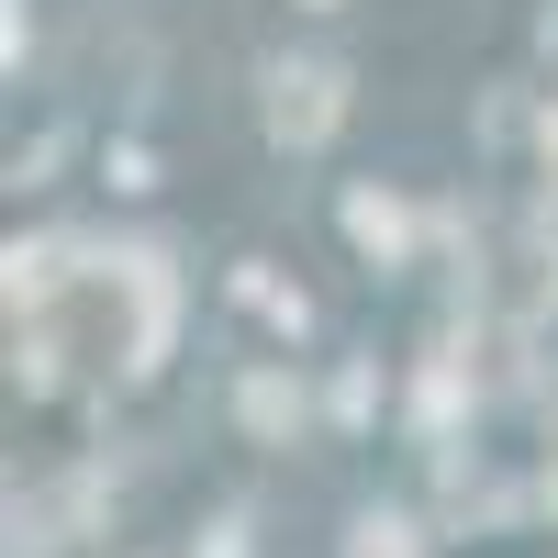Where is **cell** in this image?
<instances>
[{
  "mask_svg": "<svg viewBox=\"0 0 558 558\" xmlns=\"http://www.w3.org/2000/svg\"><path fill=\"white\" fill-rule=\"evenodd\" d=\"M336 123H347V78L324 57H279L268 68V134H279V146H324Z\"/></svg>",
  "mask_w": 558,
  "mask_h": 558,
  "instance_id": "6da1fadb",
  "label": "cell"
},
{
  "mask_svg": "<svg viewBox=\"0 0 558 558\" xmlns=\"http://www.w3.org/2000/svg\"><path fill=\"white\" fill-rule=\"evenodd\" d=\"M547 502H558V481H547Z\"/></svg>",
  "mask_w": 558,
  "mask_h": 558,
  "instance_id": "9c48e42d",
  "label": "cell"
},
{
  "mask_svg": "<svg viewBox=\"0 0 558 558\" xmlns=\"http://www.w3.org/2000/svg\"><path fill=\"white\" fill-rule=\"evenodd\" d=\"M235 402H246V425H257V436H291V425H302V391L279 380V368H257V380H246Z\"/></svg>",
  "mask_w": 558,
  "mask_h": 558,
  "instance_id": "3957f363",
  "label": "cell"
},
{
  "mask_svg": "<svg viewBox=\"0 0 558 558\" xmlns=\"http://www.w3.org/2000/svg\"><path fill=\"white\" fill-rule=\"evenodd\" d=\"M425 425H436V436L458 425V347H447V357L425 368Z\"/></svg>",
  "mask_w": 558,
  "mask_h": 558,
  "instance_id": "5b68a950",
  "label": "cell"
},
{
  "mask_svg": "<svg viewBox=\"0 0 558 558\" xmlns=\"http://www.w3.org/2000/svg\"><path fill=\"white\" fill-rule=\"evenodd\" d=\"M347 558H413V525H402V514H357Z\"/></svg>",
  "mask_w": 558,
  "mask_h": 558,
  "instance_id": "277c9868",
  "label": "cell"
},
{
  "mask_svg": "<svg viewBox=\"0 0 558 558\" xmlns=\"http://www.w3.org/2000/svg\"><path fill=\"white\" fill-rule=\"evenodd\" d=\"M547 168H558V112H547Z\"/></svg>",
  "mask_w": 558,
  "mask_h": 558,
  "instance_id": "52a82bcc",
  "label": "cell"
},
{
  "mask_svg": "<svg viewBox=\"0 0 558 558\" xmlns=\"http://www.w3.org/2000/svg\"><path fill=\"white\" fill-rule=\"evenodd\" d=\"M302 12H336V0H302Z\"/></svg>",
  "mask_w": 558,
  "mask_h": 558,
  "instance_id": "ba28073f",
  "label": "cell"
},
{
  "mask_svg": "<svg viewBox=\"0 0 558 558\" xmlns=\"http://www.w3.org/2000/svg\"><path fill=\"white\" fill-rule=\"evenodd\" d=\"M347 235L380 257V268H402V257H413V213H402L391 191H347Z\"/></svg>",
  "mask_w": 558,
  "mask_h": 558,
  "instance_id": "7a4b0ae2",
  "label": "cell"
},
{
  "mask_svg": "<svg viewBox=\"0 0 558 558\" xmlns=\"http://www.w3.org/2000/svg\"><path fill=\"white\" fill-rule=\"evenodd\" d=\"M202 558H246V536H235V525H213V547H202Z\"/></svg>",
  "mask_w": 558,
  "mask_h": 558,
  "instance_id": "8992f818",
  "label": "cell"
}]
</instances>
